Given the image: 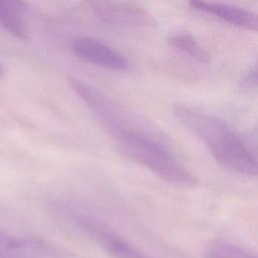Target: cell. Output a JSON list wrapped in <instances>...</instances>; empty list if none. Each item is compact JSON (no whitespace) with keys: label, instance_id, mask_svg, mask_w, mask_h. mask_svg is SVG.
Wrapping results in <instances>:
<instances>
[{"label":"cell","instance_id":"obj_12","mask_svg":"<svg viewBox=\"0 0 258 258\" xmlns=\"http://www.w3.org/2000/svg\"><path fill=\"white\" fill-rule=\"evenodd\" d=\"M3 76V69H2V66L0 63V78Z\"/></svg>","mask_w":258,"mask_h":258},{"label":"cell","instance_id":"obj_4","mask_svg":"<svg viewBox=\"0 0 258 258\" xmlns=\"http://www.w3.org/2000/svg\"><path fill=\"white\" fill-rule=\"evenodd\" d=\"M90 4L95 14L110 24L135 27H152L156 24L152 14L135 3L93 1Z\"/></svg>","mask_w":258,"mask_h":258},{"label":"cell","instance_id":"obj_7","mask_svg":"<svg viewBox=\"0 0 258 258\" xmlns=\"http://www.w3.org/2000/svg\"><path fill=\"white\" fill-rule=\"evenodd\" d=\"M0 25L18 39H27V29L19 2L0 0Z\"/></svg>","mask_w":258,"mask_h":258},{"label":"cell","instance_id":"obj_3","mask_svg":"<svg viewBox=\"0 0 258 258\" xmlns=\"http://www.w3.org/2000/svg\"><path fill=\"white\" fill-rule=\"evenodd\" d=\"M76 224L113 258H151L128 243L103 221L86 214L75 215Z\"/></svg>","mask_w":258,"mask_h":258},{"label":"cell","instance_id":"obj_6","mask_svg":"<svg viewBox=\"0 0 258 258\" xmlns=\"http://www.w3.org/2000/svg\"><path fill=\"white\" fill-rule=\"evenodd\" d=\"M189 5L196 10L214 15L231 25L252 31L257 30V16L248 9L231 4L207 1H190Z\"/></svg>","mask_w":258,"mask_h":258},{"label":"cell","instance_id":"obj_9","mask_svg":"<svg viewBox=\"0 0 258 258\" xmlns=\"http://www.w3.org/2000/svg\"><path fill=\"white\" fill-rule=\"evenodd\" d=\"M42 245L31 240L16 239L0 231V258H25Z\"/></svg>","mask_w":258,"mask_h":258},{"label":"cell","instance_id":"obj_2","mask_svg":"<svg viewBox=\"0 0 258 258\" xmlns=\"http://www.w3.org/2000/svg\"><path fill=\"white\" fill-rule=\"evenodd\" d=\"M118 149L163 180L178 186L192 187L198 179L171 151L159 131L122 133L112 136Z\"/></svg>","mask_w":258,"mask_h":258},{"label":"cell","instance_id":"obj_10","mask_svg":"<svg viewBox=\"0 0 258 258\" xmlns=\"http://www.w3.org/2000/svg\"><path fill=\"white\" fill-rule=\"evenodd\" d=\"M207 258H256L248 249L224 241L212 243L207 249Z\"/></svg>","mask_w":258,"mask_h":258},{"label":"cell","instance_id":"obj_8","mask_svg":"<svg viewBox=\"0 0 258 258\" xmlns=\"http://www.w3.org/2000/svg\"><path fill=\"white\" fill-rule=\"evenodd\" d=\"M168 42L172 47L178 49L198 62L207 63L211 59L209 51L189 33L181 32L173 34L168 38Z\"/></svg>","mask_w":258,"mask_h":258},{"label":"cell","instance_id":"obj_5","mask_svg":"<svg viewBox=\"0 0 258 258\" xmlns=\"http://www.w3.org/2000/svg\"><path fill=\"white\" fill-rule=\"evenodd\" d=\"M75 54L81 59L111 71H126V58L111 46L91 36H80L72 42Z\"/></svg>","mask_w":258,"mask_h":258},{"label":"cell","instance_id":"obj_11","mask_svg":"<svg viewBox=\"0 0 258 258\" xmlns=\"http://www.w3.org/2000/svg\"><path fill=\"white\" fill-rule=\"evenodd\" d=\"M256 84H257V72H256V69L254 68L242 79L241 85L243 88H246V89H255Z\"/></svg>","mask_w":258,"mask_h":258},{"label":"cell","instance_id":"obj_1","mask_svg":"<svg viewBox=\"0 0 258 258\" xmlns=\"http://www.w3.org/2000/svg\"><path fill=\"white\" fill-rule=\"evenodd\" d=\"M173 114L208 147L221 166L246 176L257 175L254 152L225 121L182 104L173 106Z\"/></svg>","mask_w":258,"mask_h":258}]
</instances>
